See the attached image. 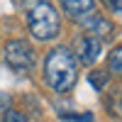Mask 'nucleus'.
<instances>
[{"label":"nucleus","mask_w":122,"mask_h":122,"mask_svg":"<svg viewBox=\"0 0 122 122\" xmlns=\"http://www.w3.org/2000/svg\"><path fill=\"white\" fill-rule=\"evenodd\" d=\"M44 81L54 93H68L78 81V61L66 46H54L44 59Z\"/></svg>","instance_id":"f257e3e1"},{"label":"nucleus","mask_w":122,"mask_h":122,"mask_svg":"<svg viewBox=\"0 0 122 122\" xmlns=\"http://www.w3.org/2000/svg\"><path fill=\"white\" fill-rule=\"evenodd\" d=\"M27 25H29V32H32L34 39H39V42H51V39H56L59 29H61V20H59L56 7L49 3V0H39V3H34L32 10H29Z\"/></svg>","instance_id":"f03ea898"},{"label":"nucleus","mask_w":122,"mask_h":122,"mask_svg":"<svg viewBox=\"0 0 122 122\" xmlns=\"http://www.w3.org/2000/svg\"><path fill=\"white\" fill-rule=\"evenodd\" d=\"M3 56H5V64L17 71V73H29V71L34 68V49L29 42L25 39H10L3 49Z\"/></svg>","instance_id":"7ed1b4c3"},{"label":"nucleus","mask_w":122,"mask_h":122,"mask_svg":"<svg viewBox=\"0 0 122 122\" xmlns=\"http://www.w3.org/2000/svg\"><path fill=\"white\" fill-rule=\"evenodd\" d=\"M100 51H103V42L90 34H81L76 39V61H81L83 66H93L100 59Z\"/></svg>","instance_id":"20e7f679"},{"label":"nucleus","mask_w":122,"mask_h":122,"mask_svg":"<svg viewBox=\"0 0 122 122\" xmlns=\"http://www.w3.org/2000/svg\"><path fill=\"white\" fill-rule=\"evenodd\" d=\"M61 7L76 22H86L90 15H95V0H61Z\"/></svg>","instance_id":"39448f33"},{"label":"nucleus","mask_w":122,"mask_h":122,"mask_svg":"<svg viewBox=\"0 0 122 122\" xmlns=\"http://www.w3.org/2000/svg\"><path fill=\"white\" fill-rule=\"evenodd\" d=\"M83 25H86L88 32H90V37L100 39V42H107V39H112V34H115V27L110 25L103 15H98V12H95V15H90Z\"/></svg>","instance_id":"423d86ee"},{"label":"nucleus","mask_w":122,"mask_h":122,"mask_svg":"<svg viewBox=\"0 0 122 122\" xmlns=\"http://www.w3.org/2000/svg\"><path fill=\"white\" fill-rule=\"evenodd\" d=\"M107 68H110V73L122 78V46H115L112 51H110L107 56Z\"/></svg>","instance_id":"0eeeda50"},{"label":"nucleus","mask_w":122,"mask_h":122,"mask_svg":"<svg viewBox=\"0 0 122 122\" xmlns=\"http://www.w3.org/2000/svg\"><path fill=\"white\" fill-rule=\"evenodd\" d=\"M3 122H29V120H27L25 112H20V110H15V107H7V110H5Z\"/></svg>","instance_id":"6e6552de"},{"label":"nucleus","mask_w":122,"mask_h":122,"mask_svg":"<svg viewBox=\"0 0 122 122\" xmlns=\"http://www.w3.org/2000/svg\"><path fill=\"white\" fill-rule=\"evenodd\" d=\"M90 83L95 86V90L105 88V83H107V73H90Z\"/></svg>","instance_id":"1a4fd4ad"},{"label":"nucleus","mask_w":122,"mask_h":122,"mask_svg":"<svg viewBox=\"0 0 122 122\" xmlns=\"http://www.w3.org/2000/svg\"><path fill=\"white\" fill-rule=\"evenodd\" d=\"M61 120H76V122H93V115H61Z\"/></svg>","instance_id":"9d476101"},{"label":"nucleus","mask_w":122,"mask_h":122,"mask_svg":"<svg viewBox=\"0 0 122 122\" xmlns=\"http://www.w3.org/2000/svg\"><path fill=\"white\" fill-rule=\"evenodd\" d=\"M103 3L112 10V12H117V15H122V0H103Z\"/></svg>","instance_id":"9b49d317"}]
</instances>
